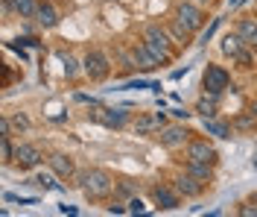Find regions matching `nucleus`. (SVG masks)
Wrapping results in <instances>:
<instances>
[{
    "label": "nucleus",
    "mask_w": 257,
    "mask_h": 217,
    "mask_svg": "<svg viewBox=\"0 0 257 217\" xmlns=\"http://www.w3.org/2000/svg\"><path fill=\"white\" fill-rule=\"evenodd\" d=\"M76 185L79 191L88 197L91 202H99V200H108L114 194V179L108 170L102 167H85V170H76Z\"/></svg>",
    "instance_id": "nucleus-1"
},
{
    "label": "nucleus",
    "mask_w": 257,
    "mask_h": 217,
    "mask_svg": "<svg viewBox=\"0 0 257 217\" xmlns=\"http://www.w3.org/2000/svg\"><path fill=\"white\" fill-rule=\"evenodd\" d=\"M141 38H144V44L152 50V56L158 59L161 65H170V62L178 56L176 41L170 38V33H167L164 24H146L144 33H141Z\"/></svg>",
    "instance_id": "nucleus-2"
},
{
    "label": "nucleus",
    "mask_w": 257,
    "mask_h": 217,
    "mask_svg": "<svg viewBox=\"0 0 257 217\" xmlns=\"http://www.w3.org/2000/svg\"><path fill=\"white\" fill-rule=\"evenodd\" d=\"M132 117V109L128 106H96L94 112H88V120L94 123H102L108 129H123Z\"/></svg>",
    "instance_id": "nucleus-3"
},
{
    "label": "nucleus",
    "mask_w": 257,
    "mask_h": 217,
    "mask_svg": "<svg viewBox=\"0 0 257 217\" xmlns=\"http://www.w3.org/2000/svg\"><path fill=\"white\" fill-rule=\"evenodd\" d=\"M82 74L91 80V83H105L108 77H111V62H108V56L102 50H88L85 53V59H82Z\"/></svg>",
    "instance_id": "nucleus-4"
},
{
    "label": "nucleus",
    "mask_w": 257,
    "mask_h": 217,
    "mask_svg": "<svg viewBox=\"0 0 257 217\" xmlns=\"http://www.w3.org/2000/svg\"><path fill=\"white\" fill-rule=\"evenodd\" d=\"M173 18H178L190 33H199V30L205 27V21H208V12H205L199 3H193V0H178Z\"/></svg>",
    "instance_id": "nucleus-5"
},
{
    "label": "nucleus",
    "mask_w": 257,
    "mask_h": 217,
    "mask_svg": "<svg viewBox=\"0 0 257 217\" xmlns=\"http://www.w3.org/2000/svg\"><path fill=\"white\" fill-rule=\"evenodd\" d=\"M173 182V188H176L178 194L184 197V200H193V197H202L205 191L210 188V182H202V179H196L193 173H187V170H178L176 176L170 179Z\"/></svg>",
    "instance_id": "nucleus-6"
},
{
    "label": "nucleus",
    "mask_w": 257,
    "mask_h": 217,
    "mask_svg": "<svg viewBox=\"0 0 257 217\" xmlns=\"http://www.w3.org/2000/svg\"><path fill=\"white\" fill-rule=\"evenodd\" d=\"M155 138H158V144L164 150H176V147H187V141L193 138V132L184 123H167Z\"/></svg>",
    "instance_id": "nucleus-7"
},
{
    "label": "nucleus",
    "mask_w": 257,
    "mask_h": 217,
    "mask_svg": "<svg viewBox=\"0 0 257 217\" xmlns=\"http://www.w3.org/2000/svg\"><path fill=\"white\" fill-rule=\"evenodd\" d=\"M228 85H231V74H228L222 65L205 67V74H202V88H205L208 94H219V97H222V91Z\"/></svg>",
    "instance_id": "nucleus-8"
},
{
    "label": "nucleus",
    "mask_w": 257,
    "mask_h": 217,
    "mask_svg": "<svg viewBox=\"0 0 257 217\" xmlns=\"http://www.w3.org/2000/svg\"><path fill=\"white\" fill-rule=\"evenodd\" d=\"M187 159L193 162H208V165H219V153L210 144V138H190L187 141Z\"/></svg>",
    "instance_id": "nucleus-9"
},
{
    "label": "nucleus",
    "mask_w": 257,
    "mask_h": 217,
    "mask_svg": "<svg viewBox=\"0 0 257 217\" xmlns=\"http://www.w3.org/2000/svg\"><path fill=\"white\" fill-rule=\"evenodd\" d=\"M149 194H152L155 205L164 208V211H173V208L181 205V194L173 188V182H155L152 188H149Z\"/></svg>",
    "instance_id": "nucleus-10"
},
{
    "label": "nucleus",
    "mask_w": 257,
    "mask_h": 217,
    "mask_svg": "<svg viewBox=\"0 0 257 217\" xmlns=\"http://www.w3.org/2000/svg\"><path fill=\"white\" fill-rule=\"evenodd\" d=\"M44 162V150L38 147V144H18L15 147V159H12V165L18 170H32V167H38Z\"/></svg>",
    "instance_id": "nucleus-11"
},
{
    "label": "nucleus",
    "mask_w": 257,
    "mask_h": 217,
    "mask_svg": "<svg viewBox=\"0 0 257 217\" xmlns=\"http://www.w3.org/2000/svg\"><path fill=\"white\" fill-rule=\"evenodd\" d=\"M164 126H167L164 112H146V115H138V120H135V132L138 135H158Z\"/></svg>",
    "instance_id": "nucleus-12"
},
{
    "label": "nucleus",
    "mask_w": 257,
    "mask_h": 217,
    "mask_svg": "<svg viewBox=\"0 0 257 217\" xmlns=\"http://www.w3.org/2000/svg\"><path fill=\"white\" fill-rule=\"evenodd\" d=\"M35 21H38V27L41 30H53V27H59V9H56V3L53 0H38V9H35Z\"/></svg>",
    "instance_id": "nucleus-13"
},
{
    "label": "nucleus",
    "mask_w": 257,
    "mask_h": 217,
    "mask_svg": "<svg viewBox=\"0 0 257 217\" xmlns=\"http://www.w3.org/2000/svg\"><path fill=\"white\" fill-rule=\"evenodd\" d=\"M47 165L53 173H59V179H73L76 176V162L67 153H53V156H47Z\"/></svg>",
    "instance_id": "nucleus-14"
},
{
    "label": "nucleus",
    "mask_w": 257,
    "mask_h": 217,
    "mask_svg": "<svg viewBox=\"0 0 257 217\" xmlns=\"http://www.w3.org/2000/svg\"><path fill=\"white\" fill-rule=\"evenodd\" d=\"M132 56H135V62H138V67H141L144 74H149V70L161 67V62L152 56V50L144 44V38H141V41H132Z\"/></svg>",
    "instance_id": "nucleus-15"
},
{
    "label": "nucleus",
    "mask_w": 257,
    "mask_h": 217,
    "mask_svg": "<svg viewBox=\"0 0 257 217\" xmlns=\"http://www.w3.org/2000/svg\"><path fill=\"white\" fill-rule=\"evenodd\" d=\"M164 27H167L170 38L176 41V47H187V44L193 41V35H196V33H190V30H187L178 18H167V24H164Z\"/></svg>",
    "instance_id": "nucleus-16"
},
{
    "label": "nucleus",
    "mask_w": 257,
    "mask_h": 217,
    "mask_svg": "<svg viewBox=\"0 0 257 217\" xmlns=\"http://www.w3.org/2000/svg\"><path fill=\"white\" fill-rule=\"evenodd\" d=\"M216 112H219V94H208V91L193 106V115L199 117H216Z\"/></svg>",
    "instance_id": "nucleus-17"
},
{
    "label": "nucleus",
    "mask_w": 257,
    "mask_h": 217,
    "mask_svg": "<svg viewBox=\"0 0 257 217\" xmlns=\"http://www.w3.org/2000/svg\"><path fill=\"white\" fill-rule=\"evenodd\" d=\"M202 126H205V132L213 135V138H231L234 135V126L231 123H225V120H219V117H202Z\"/></svg>",
    "instance_id": "nucleus-18"
},
{
    "label": "nucleus",
    "mask_w": 257,
    "mask_h": 217,
    "mask_svg": "<svg viewBox=\"0 0 257 217\" xmlns=\"http://www.w3.org/2000/svg\"><path fill=\"white\" fill-rule=\"evenodd\" d=\"M234 30L240 33V38L248 44V47H254L257 44V18H237Z\"/></svg>",
    "instance_id": "nucleus-19"
},
{
    "label": "nucleus",
    "mask_w": 257,
    "mask_h": 217,
    "mask_svg": "<svg viewBox=\"0 0 257 217\" xmlns=\"http://www.w3.org/2000/svg\"><path fill=\"white\" fill-rule=\"evenodd\" d=\"M213 167H216V165H208V162H193V159L184 162V170L193 173L196 179H202V182H213Z\"/></svg>",
    "instance_id": "nucleus-20"
},
{
    "label": "nucleus",
    "mask_w": 257,
    "mask_h": 217,
    "mask_svg": "<svg viewBox=\"0 0 257 217\" xmlns=\"http://www.w3.org/2000/svg\"><path fill=\"white\" fill-rule=\"evenodd\" d=\"M231 126H234V132H257V115L254 112H240L237 117H231Z\"/></svg>",
    "instance_id": "nucleus-21"
},
{
    "label": "nucleus",
    "mask_w": 257,
    "mask_h": 217,
    "mask_svg": "<svg viewBox=\"0 0 257 217\" xmlns=\"http://www.w3.org/2000/svg\"><path fill=\"white\" fill-rule=\"evenodd\" d=\"M219 47H222V53H225V56H231V59H234V56H237V53H240L242 47H248V44H245V41L240 38V33L234 30V33L222 35V41H219Z\"/></svg>",
    "instance_id": "nucleus-22"
},
{
    "label": "nucleus",
    "mask_w": 257,
    "mask_h": 217,
    "mask_svg": "<svg viewBox=\"0 0 257 217\" xmlns=\"http://www.w3.org/2000/svg\"><path fill=\"white\" fill-rule=\"evenodd\" d=\"M35 9H38V0H12V12L18 18H35Z\"/></svg>",
    "instance_id": "nucleus-23"
},
{
    "label": "nucleus",
    "mask_w": 257,
    "mask_h": 217,
    "mask_svg": "<svg viewBox=\"0 0 257 217\" xmlns=\"http://www.w3.org/2000/svg\"><path fill=\"white\" fill-rule=\"evenodd\" d=\"M56 179H59V173H53V170H50V173H44V170H41V173L35 176V182L41 185V188H47V191H59V194H62L64 185L56 182Z\"/></svg>",
    "instance_id": "nucleus-24"
},
{
    "label": "nucleus",
    "mask_w": 257,
    "mask_h": 217,
    "mask_svg": "<svg viewBox=\"0 0 257 217\" xmlns=\"http://www.w3.org/2000/svg\"><path fill=\"white\" fill-rule=\"evenodd\" d=\"M59 59H62L64 77H67V80H76V77H79V62H76L70 53H64V50H59Z\"/></svg>",
    "instance_id": "nucleus-25"
},
{
    "label": "nucleus",
    "mask_w": 257,
    "mask_h": 217,
    "mask_svg": "<svg viewBox=\"0 0 257 217\" xmlns=\"http://www.w3.org/2000/svg\"><path fill=\"white\" fill-rule=\"evenodd\" d=\"M234 62H237V67H242V70H251V67L257 65V56H254V47H242L237 56H234Z\"/></svg>",
    "instance_id": "nucleus-26"
},
{
    "label": "nucleus",
    "mask_w": 257,
    "mask_h": 217,
    "mask_svg": "<svg viewBox=\"0 0 257 217\" xmlns=\"http://www.w3.org/2000/svg\"><path fill=\"white\" fill-rule=\"evenodd\" d=\"M135 191H138V185L132 182V179H120V182H114V197L128 200V197H135Z\"/></svg>",
    "instance_id": "nucleus-27"
},
{
    "label": "nucleus",
    "mask_w": 257,
    "mask_h": 217,
    "mask_svg": "<svg viewBox=\"0 0 257 217\" xmlns=\"http://www.w3.org/2000/svg\"><path fill=\"white\" fill-rule=\"evenodd\" d=\"M0 156H3V165H12V159H15V147H12V138H9V135L0 138Z\"/></svg>",
    "instance_id": "nucleus-28"
},
{
    "label": "nucleus",
    "mask_w": 257,
    "mask_h": 217,
    "mask_svg": "<svg viewBox=\"0 0 257 217\" xmlns=\"http://www.w3.org/2000/svg\"><path fill=\"white\" fill-rule=\"evenodd\" d=\"M219 24H222V18H213V21H210V27H208V30H202V35H199V44H208L210 38L216 35V30H219Z\"/></svg>",
    "instance_id": "nucleus-29"
},
{
    "label": "nucleus",
    "mask_w": 257,
    "mask_h": 217,
    "mask_svg": "<svg viewBox=\"0 0 257 217\" xmlns=\"http://www.w3.org/2000/svg\"><path fill=\"white\" fill-rule=\"evenodd\" d=\"M9 120H12V129H15V132H27V129H30V120H27L24 112H15Z\"/></svg>",
    "instance_id": "nucleus-30"
},
{
    "label": "nucleus",
    "mask_w": 257,
    "mask_h": 217,
    "mask_svg": "<svg viewBox=\"0 0 257 217\" xmlns=\"http://www.w3.org/2000/svg\"><path fill=\"white\" fill-rule=\"evenodd\" d=\"M126 205H128V211H132V214H141V211H144V200H141V197H128Z\"/></svg>",
    "instance_id": "nucleus-31"
},
{
    "label": "nucleus",
    "mask_w": 257,
    "mask_h": 217,
    "mask_svg": "<svg viewBox=\"0 0 257 217\" xmlns=\"http://www.w3.org/2000/svg\"><path fill=\"white\" fill-rule=\"evenodd\" d=\"M237 214L240 217H257V202L248 200V205H240V208H237Z\"/></svg>",
    "instance_id": "nucleus-32"
},
{
    "label": "nucleus",
    "mask_w": 257,
    "mask_h": 217,
    "mask_svg": "<svg viewBox=\"0 0 257 217\" xmlns=\"http://www.w3.org/2000/svg\"><path fill=\"white\" fill-rule=\"evenodd\" d=\"M105 211H108V214H126L128 205H123V202H108V205H105Z\"/></svg>",
    "instance_id": "nucleus-33"
},
{
    "label": "nucleus",
    "mask_w": 257,
    "mask_h": 217,
    "mask_svg": "<svg viewBox=\"0 0 257 217\" xmlns=\"http://www.w3.org/2000/svg\"><path fill=\"white\" fill-rule=\"evenodd\" d=\"M12 132H15V129H12V120L3 115L0 117V138H3V135H12Z\"/></svg>",
    "instance_id": "nucleus-34"
},
{
    "label": "nucleus",
    "mask_w": 257,
    "mask_h": 217,
    "mask_svg": "<svg viewBox=\"0 0 257 217\" xmlns=\"http://www.w3.org/2000/svg\"><path fill=\"white\" fill-rule=\"evenodd\" d=\"M24 47H38V38H32V35H24V38H18Z\"/></svg>",
    "instance_id": "nucleus-35"
},
{
    "label": "nucleus",
    "mask_w": 257,
    "mask_h": 217,
    "mask_svg": "<svg viewBox=\"0 0 257 217\" xmlns=\"http://www.w3.org/2000/svg\"><path fill=\"white\" fill-rule=\"evenodd\" d=\"M59 211H62V214H79L76 205H59Z\"/></svg>",
    "instance_id": "nucleus-36"
},
{
    "label": "nucleus",
    "mask_w": 257,
    "mask_h": 217,
    "mask_svg": "<svg viewBox=\"0 0 257 217\" xmlns=\"http://www.w3.org/2000/svg\"><path fill=\"white\" fill-rule=\"evenodd\" d=\"M187 70H190V67H187V65H184V67H178V70H173V80H181V77H184Z\"/></svg>",
    "instance_id": "nucleus-37"
},
{
    "label": "nucleus",
    "mask_w": 257,
    "mask_h": 217,
    "mask_svg": "<svg viewBox=\"0 0 257 217\" xmlns=\"http://www.w3.org/2000/svg\"><path fill=\"white\" fill-rule=\"evenodd\" d=\"M173 115H176V117H184V120H187V117H190L193 112H184V109H173Z\"/></svg>",
    "instance_id": "nucleus-38"
},
{
    "label": "nucleus",
    "mask_w": 257,
    "mask_h": 217,
    "mask_svg": "<svg viewBox=\"0 0 257 217\" xmlns=\"http://www.w3.org/2000/svg\"><path fill=\"white\" fill-rule=\"evenodd\" d=\"M3 202H18V197H15V194H9V191H6V194H3Z\"/></svg>",
    "instance_id": "nucleus-39"
},
{
    "label": "nucleus",
    "mask_w": 257,
    "mask_h": 217,
    "mask_svg": "<svg viewBox=\"0 0 257 217\" xmlns=\"http://www.w3.org/2000/svg\"><path fill=\"white\" fill-rule=\"evenodd\" d=\"M193 3H199L202 9H208V6H213V0H193Z\"/></svg>",
    "instance_id": "nucleus-40"
},
{
    "label": "nucleus",
    "mask_w": 257,
    "mask_h": 217,
    "mask_svg": "<svg viewBox=\"0 0 257 217\" xmlns=\"http://www.w3.org/2000/svg\"><path fill=\"white\" fill-rule=\"evenodd\" d=\"M248 112H254V115H257V100H251V106H248Z\"/></svg>",
    "instance_id": "nucleus-41"
},
{
    "label": "nucleus",
    "mask_w": 257,
    "mask_h": 217,
    "mask_svg": "<svg viewBox=\"0 0 257 217\" xmlns=\"http://www.w3.org/2000/svg\"><path fill=\"white\" fill-rule=\"evenodd\" d=\"M251 202H257V191H254V194H251Z\"/></svg>",
    "instance_id": "nucleus-42"
},
{
    "label": "nucleus",
    "mask_w": 257,
    "mask_h": 217,
    "mask_svg": "<svg viewBox=\"0 0 257 217\" xmlns=\"http://www.w3.org/2000/svg\"><path fill=\"white\" fill-rule=\"evenodd\" d=\"M254 56H257V44H254Z\"/></svg>",
    "instance_id": "nucleus-43"
}]
</instances>
